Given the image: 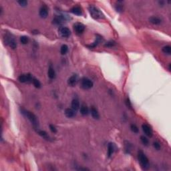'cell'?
Instances as JSON below:
<instances>
[{"instance_id":"cell-15","label":"cell","mask_w":171,"mask_h":171,"mask_svg":"<svg viewBox=\"0 0 171 171\" xmlns=\"http://www.w3.org/2000/svg\"><path fill=\"white\" fill-rule=\"evenodd\" d=\"M90 112H91L92 117L94 118V119H99L100 118V114H99L98 112L94 107H92L90 108Z\"/></svg>"},{"instance_id":"cell-16","label":"cell","mask_w":171,"mask_h":171,"mask_svg":"<svg viewBox=\"0 0 171 171\" xmlns=\"http://www.w3.org/2000/svg\"><path fill=\"white\" fill-rule=\"evenodd\" d=\"M48 76L50 79H54L56 78V72H55V70L53 68V67L50 66L49 67V69H48Z\"/></svg>"},{"instance_id":"cell-21","label":"cell","mask_w":171,"mask_h":171,"mask_svg":"<svg viewBox=\"0 0 171 171\" xmlns=\"http://www.w3.org/2000/svg\"><path fill=\"white\" fill-rule=\"evenodd\" d=\"M89 112V110H88V107L86 106V105H82L80 107V113L83 116L87 115Z\"/></svg>"},{"instance_id":"cell-25","label":"cell","mask_w":171,"mask_h":171,"mask_svg":"<svg viewBox=\"0 0 171 171\" xmlns=\"http://www.w3.org/2000/svg\"><path fill=\"white\" fill-rule=\"evenodd\" d=\"M20 42L22 44H26L28 43V42H29V39L27 36H23L20 38Z\"/></svg>"},{"instance_id":"cell-32","label":"cell","mask_w":171,"mask_h":171,"mask_svg":"<svg viewBox=\"0 0 171 171\" xmlns=\"http://www.w3.org/2000/svg\"><path fill=\"white\" fill-rule=\"evenodd\" d=\"M49 129H50V130H51V132H53V133L57 132V129H56V127L53 126V125H52V124H50V125H49Z\"/></svg>"},{"instance_id":"cell-11","label":"cell","mask_w":171,"mask_h":171,"mask_svg":"<svg viewBox=\"0 0 171 171\" xmlns=\"http://www.w3.org/2000/svg\"><path fill=\"white\" fill-rule=\"evenodd\" d=\"M48 8L45 5H43L41 7V8L40 9V11H39V14L40 15V17L42 18H46L48 15Z\"/></svg>"},{"instance_id":"cell-13","label":"cell","mask_w":171,"mask_h":171,"mask_svg":"<svg viewBox=\"0 0 171 171\" xmlns=\"http://www.w3.org/2000/svg\"><path fill=\"white\" fill-rule=\"evenodd\" d=\"M71 12L76 15H81L82 14V10L80 7L75 6L71 9Z\"/></svg>"},{"instance_id":"cell-6","label":"cell","mask_w":171,"mask_h":171,"mask_svg":"<svg viewBox=\"0 0 171 171\" xmlns=\"http://www.w3.org/2000/svg\"><path fill=\"white\" fill-rule=\"evenodd\" d=\"M5 42L8 44L9 46H10L12 49H15L17 47V42L15 40V39L11 37L10 36H7L5 38Z\"/></svg>"},{"instance_id":"cell-26","label":"cell","mask_w":171,"mask_h":171,"mask_svg":"<svg viewBox=\"0 0 171 171\" xmlns=\"http://www.w3.org/2000/svg\"><path fill=\"white\" fill-rule=\"evenodd\" d=\"M140 140H141L142 143L145 146H147L148 144V143H149V142H148V140L147 139V138L144 136H142L140 137Z\"/></svg>"},{"instance_id":"cell-33","label":"cell","mask_w":171,"mask_h":171,"mask_svg":"<svg viewBox=\"0 0 171 171\" xmlns=\"http://www.w3.org/2000/svg\"><path fill=\"white\" fill-rule=\"evenodd\" d=\"M126 106H128V108H129L130 109L132 110V104H131L129 98L126 99Z\"/></svg>"},{"instance_id":"cell-1","label":"cell","mask_w":171,"mask_h":171,"mask_svg":"<svg viewBox=\"0 0 171 171\" xmlns=\"http://www.w3.org/2000/svg\"><path fill=\"white\" fill-rule=\"evenodd\" d=\"M88 10L90 12V14L91 15L94 19H101L104 17V15L102 13V12L99 9L98 7H96L93 5H90L88 7Z\"/></svg>"},{"instance_id":"cell-8","label":"cell","mask_w":171,"mask_h":171,"mask_svg":"<svg viewBox=\"0 0 171 171\" xmlns=\"http://www.w3.org/2000/svg\"><path fill=\"white\" fill-rule=\"evenodd\" d=\"M142 130L144 132L146 136L149 137H152V134H153V132H152V130L151 127L148 125L146 124H144L142 125Z\"/></svg>"},{"instance_id":"cell-12","label":"cell","mask_w":171,"mask_h":171,"mask_svg":"<svg viewBox=\"0 0 171 171\" xmlns=\"http://www.w3.org/2000/svg\"><path fill=\"white\" fill-rule=\"evenodd\" d=\"M65 115L68 118H73L76 116V110L72 108H66L65 110Z\"/></svg>"},{"instance_id":"cell-24","label":"cell","mask_w":171,"mask_h":171,"mask_svg":"<svg viewBox=\"0 0 171 171\" xmlns=\"http://www.w3.org/2000/svg\"><path fill=\"white\" fill-rule=\"evenodd\" d=\"M32 83L34 85V86L37 88H40L41 86H42V84H41L40 82L38 80H37L36 78H33L32 80Z\"/></svg>"},{"instance_id":"cell-31","label":"cell","mask_w":171,"mask_h":171,"mask_svg":"<svg viewBox=\"0 0 171 171\" xmlns=\"http://www.w3.org/2000/svg\"><path fill=\"white\" fill-rule=\"evenodd\" d=\"M153 146H154L155 149L158 150L160 149V144L159 142H154V143H153Z\"/></svg>"},{"instance_id":"cell-10","label":"cell","mask_w":171,"mask_h":171,"mask_svg":"<svg viewBox=\"0 0 171 171\" xmlns=\"http://www.w3.org/2000/svg\"><path fill=\"white\" fill-rule=\"evenodd\" d=\"M78 82V76L76 74L72 75L68 80V84L70 86H75L77 84Z\"/></svg>"},{"instance_id":"cell-20","label":"cell","mask_w":171,"mask_h":171,"mask_svg":"<svg viewBox=\"0 0 171 171\" xmlns=\"http://www.w3.org/2000/svg\"><path fill=\"white\" fill-rule=\"evenodd\" d=\"M114 151V144L112 143H109L108 145V157L112 155Z\"/></svg>"},{"instance_id":"cell-30","label":"cell","mask_w":171,"mask_h":171,"mask_svg":"<svg viewBox=\"0 0 171 171\" xmlns=\"http://www.w3.org/2000/svg\"><path fill=\"white\" fill-rule=\"evenodd\" d=\"M17 3L22 7H25L28 5V1H25V0H20V1H18Z\"/></svg>"},{"instance_id":"cell-7","label":"cell","mask_w":171,"mask_h":171,"mask_svg":"<svg viewBox=\"0 0 171 171\" xmlns=\"http://www.w3.org/2000/svg\"><path fill=\"white\" fill-rule=\"evenodd\" d=\"M74 30L77 34H81L85 30V26L81 23H76L74 25Z\"/></svg>"},{"instance_id":"cell-14","label":"cell","mask_w":171,"mask_h":171,"mask_svg":"<svg viewBox=\"0 0 171 171\" xmlns=\"http://www.w3.org/2000/svg\"><path fill=\"white\" fill-rule=\"evenodd\" d=\"M149 21L151 24H154V25H159L162 22V20H161L160 18L158 17H155V16L150 17Z\"/></svg>"},{"instance_id":"cell-22","label":"cell","mask_w":171,"mask_h":171,"mask_svg":"<svg viewBox=\"0 0 171 171\" xmlns=\"http://www.w3.org/2000/svg\"><path fill=\"white\" fill-rule=\"evenodd\" d=\"M163 51L167 55H171V47L170 45H166L163 47Z\"/></svg>"},{"instance_id":"cell-29","label":"cell","mask_w":171,"mask_h":171,"mask_svg":"<svg viewBox=\"0 0 171 171\" xmlns=\"http://www.w3.org/2000/svg\"><path fill=\"white\" fill-rule=\"evenodd\" d=\"M116 43L115 42H114V41H110V42H107L106 44H105V46L106 47H113L114 45H115Z\"/></svg>"},{"instance_id":"cell-9","label":"cell","mask_w":171,"mask_h":171,"mask_svg":"<svg viewBox=\"0 0 171 171\" xmlns=\"http://www.w3.org/2000/svg\"><path fill=\"white\" fill-rule=\"evenodd\" d=\"M61 36L63 38H68L71 34V32L70 29L66 27H62L59 30Z\"/></svg>"},{"instance_id":"cell-2","label":"cell","mask_w":171,"mask_h":171,"mask_svg":"<svg viewBox=\"0 0 171 171\" xmlns=\"http://www.w3.org/2000/svg\"><path fill=\"white\" fill-rule=\"evenodd\" d=\"M21 113L30 120V121L32 122V124L34 126V127L36 128L38 126V120L36 116L34 114H33L31 112L26 110L25 109H21Z\"/></svg>"},{"instance_id":"cell-17","label":"cell","mask_w":171,"mask_h":171,"mask_svg":"<svg viewBox=\"0 0 171 171\" xmlns=\"http://www.w3.org/2000/svg\"><path fill=\"white\" fill-rule=\"evenodd\" d=\"M72 108L74 110H78L80 108V102L77 99H74L73 100L72 102Z\"/></svg>"},{"instance_id":"cell-18","label":"cell","mask_w":171,"mask_h":171,"mask_svg":"<svg viewBox=\"0 0 171 171\" xmlns=\"http://www.w3.org/2000/svg\"><path fill=\"white\" fill-rule=\"evenodd\" d=\"M36 132L39 135H40L41 136L43 137V138H44L46 139V140H50V138H49V136H48V134H47V132H45V131L41 130H38H38H36Z\"/></svg>"},{"instance_id":"cell-28","label":"cell","mask_w":171,"mask_h":171,"mask_svg":"<svg viewBox=\"0 0 171 171\" xmlns=\"http://www.w3.org/2000/svg\"><path fill=\"white\" fill-rule=\"evenodd\" d=\"M116 9L118 12H121L123 9V7H122V5L121 4H120V1L118 2V4L116 5Z\"/></svg>"},{"instance_id":"cell-27","label":"cell","mask_w":171,"mask_h":171,"mask_svg":"<svg viewBox=\"0 0 171 171\" xmlns=\"http://www.w3.org/2000/svg\"><path fill=\"white\" fill-rule=\"evenodd\" d=\"M131 130L134 133H138V128L135 124H131L130 126Z\"/></svg>"},{"instance_id":"cell-5","label":"cell","mask_w":171,"mask_h":171,"mask_svg":"<svg viewBox=\"0 0 171 171\" xmlns=\"http://www.w3.org/2000/svg\"><path fill=\"white\" fill-rule=\"evenodd\" d=\"M34 78H32V75L30 74H22L19 77L18 80L20 82L26 83V82H32V80Z\"/></svg>"},{"instance_id":"cell-23","label":"cell","mask_w":171,"mask_h":171,"mask_svg":"<svg viewBox=\"0 0 171 171\" xmlns=\"http://www.w3.org/2000/svg\"><path fill=\"white\" fill-rule=\"evenodd\" d=\"M68 45H66V44H64V45H62V47L60 48V53H62V55H64L68 52Z\"/></svg>"},{"instance_id":"cell-19","label":"cell","mask_w":171,"mask_h":171,"mask_svg":"<svg viewBox=\"0 0 171 171\" xmlns=\"http://www.w3.org/2000/svg\"><path fill=\"white\" fill-rule=\"evenodd\" d=\"M102 37L98 36V37L96 38V41H95V42H94L93 43H92L91 45H88V47H90V48H93V47H95L96 46H97V45H98L99 43H100V42L101 41H102Z\"/></svg>"},{"instance_id":"cell-3","label":"cell","mask_w":171,"mask_h":171,"mask_svg":"<svg viewBox=\"0 0 171 171\" xmlns=\"http://www.w3.org/2000/svg\"><path fill=\"white\" fill-rule=\"evenodd\" d=\"M138 158L141 167L143 169H146L148 167V159L146 154L142 150H139L138 152Z\"/></svg>"},{"instance_id":"cell-4","label":"cell","mask_w":171,"mask_h":171,"mask_svg":"<svg viewBox=\"0 0 171 171\" xmlns=\"http://www.w3.org/2000/svg\"><path fill=\"white\" fill-rule=\"evenodd\" d=\"M94 84L92 82V80H90L89 78H84L81 80V82H80V86L84 90H88L93 87Z\"/></svg>"}]
</instances>
